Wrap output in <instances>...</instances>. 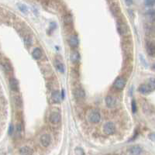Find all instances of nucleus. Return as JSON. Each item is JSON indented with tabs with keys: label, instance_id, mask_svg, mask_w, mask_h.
Wrapping results in <instances>:
<instances>
[{
	"label": "nucleus",
	"instance_id": "11",
	"mask_svg": "<svg viewBox=\"0 0 155 155\" xmlns=\"http://www.w3.org/2000/svg\"><path fill=\"white\" fill-rule=\"evenodd\" d=\"M19 154L20 155H32L33 150L29 147H23L19 150Z\"/></svg>",
	"mask_w": 155,
	"mask_h": 155
},
{
	"label": "nucleus",
	"instance_id": "18",
	"mask_svg": "<svg viewBox=\"0 0 155 155\" xmlns=\"http://www.w3.org/2000/svg\"><path fill=\"white\" fill-rule=\"evenodd\" d=\"M55 66L57 67V69L60 72H61V73H64V72H65V66L59 61H55Z\"/></svg>",
	"mask_w": 155,
	"mask_h": 155
},
{
	"label": "nucleus",
	"instance_id": "10",
	"mask_svg": "<svg viewBox=\"0 0 155 155\" xmlns=\"http://www.w3.org/2000/svg\"><path fill=\"white\" fill-rule=\"evenodd\" d=\"M51 99L54 102V103H60L62 97L61 95V93L59 91H54V92L52 93L51 95Z\"/></svg>",
	"mask_w": 155,
	"mask_h": 155
},
{
	"label": "nucleus",
	"instance_id": "6",
	"mask_svg": "<svg viewBox=\"0 0 155 155\" xmlns=\"http://www.w3.org/2000/svg\"><path fill=\"white\" fill-rule=\"evenodd\" d=\"M51 137L48 134H43L40 137V143L41 145L43 147H48L51 144Z\"/></svg>",
	"mask_w": 155,
	"mask_h": 155
},
{
	"label": "nucleus",
	"instance_id": "25",
	"mask_svg": "<svg viewBox=\"0 0 155 155\" xmlns=\"http://www.w3.org/2000/svg\"><path fill=\"white\" fill-rule=\"evenodd\" d=\"M131 105H132V111H133V113H135L136 112H137V104H136V102L134 100H132Z\"/></svg>",
	"mask_w": 155,
	"mask_h": 155
},
{
	"label": "nucleus",
	"instance_id": "1",
	"mask_svg": "<svg viewBox=\"0 0 155 155\" xmlns=\"http://www.w3.org/2000/svg\"><path fill=\"white\" fill-rule=\"evenodd\" d=\"M126 84H127V81L125 80V78H123V77H119L114 81L113 86L116 89L122 90L124 89V87L126 86Z\"/></svg>",
	"mask_w": 155,
	"mask_h": 155
},
{
	"label": "nucleus",
	"instance_id": "13",
	"mask_svg": "<svg viewBox=\"0 0 155 155\" xmlns=\"http://www.w3.org/2000/svg\"><path fill=\"white\" fill-rule=\"evenodd\" d=\"M79 60H80L79 53L76 51H73L71 53V61L73 63H76V62H78Z\"/></svg>",
	"mask_w": 155,
	"mask_h": 155
},
{
	"label": "nucleus",
	"instance_id": "21",
	"mask_svg": "<svg viewBox=\"0 0 155 155\" xmlns=\"http://www.w3.org/2000/svg\"><path fill=\"white\" fill-rule=\"evenodd\" d=\"M147 17L149 18L150 20L154 21L155 20V11L154 10H150L147 13Z\"/></svg>",
	"mask_w": 155,
	"mask_h": 155
},
{
	"label": "nucleus",
	"instance_id": "16",
	"mask_svg": "<svg viewBox=\"0 0 155 155\" xmlns=\"http://www.w3.org/2000/svg\"><path fill=\"white\" fill-rule=\"evenodd\" d=\"M69 44L72 47H76L78 45V39L77 36L73 35L69 38Z\"/></svg>",
	"mask_w": 155,
	"mask_h": 155
},
{
	"label": "nucleus",
	"instance_id": "2",
	"mask_svg": "<svg viewBox=\"0 0 155 155\" xmlns=\"http://www.w3.org/2000/svg\"><path fill=\"white\" fill-rule=\"evenodd\" d=\"M103 131L106 135H111V134H113L116 131V127L115 125L111 123H106L104 125V127H103Z\"/></svg>",
	"mask_w": 155,
	"mask_h": 155
},
{
	"label": "nucleus",
	"instance_id": "14",
	"mask_svg": "<svg viewBox=\"0 0 155 155\" xmlns=\"http://www.w3.org/2000/svg\"><path fill=\"white\" fill-rule=\"evenodd\" d=\"M142 152V149L139 146H133L129 149V153L131 155H140Z\"/></svg>",
	"mask_w": 155,
	"mask_h": 155
},
{
	"label": "nucleus",
	"instance_id": "23",
	"mask_svg": "<svg viewBox=\"0 0 155 155\" xmlns=\"http://www.w3.org/2000/svg\"><path fill=\"white\" fill-rule=\"evenodd\" d=\"M24 43H25V44L26 46H30L31 45L32 43V39H31V37L30 36H26L24 37Z\"/></svg>",
	"mask_w": 155,
	"mask_h": 155
},
{
	"label": "nucleus",
	"instance_id": "28",
	"mask_svg": "<svg viewBox=\"0 0 155 155\" xmlns=\"http://www.w3.org/2000/svg\"><path fill=\"white\" fill-rule=\"evenodd\" d=\"M145 4L147 6H152L155 4V1H151V0H148V1H145Z\"/></svg>",
	"mask_w": 155,
	"mask_h": 155
},
{
	"label": "nucleus",
	"instance_id": "24",
	"mask_svg": "<svg viewBox=\"0 0 155 155\" xmlns=\"http://www.w3.org/2000/svg\"><path fill=\"white\" fill-rule=\"evenodd\" d=\"M18 6H19V9H20L23 13H26L27 12V7L25 6V5L19 4V5H18Z\"/></svg>",
	"mask_w": 155,
	"mask_h": 155
},
{
	"label": "nucleus",
	"instance_id": "31",
	"mask_svg": "<svg viewBox=\"0 0 155 155\" xmlns=\"http://www.w3.org/2000/svg\"><path fill=\"white\" fill-rule=\"evenodd\" d=\"M127 4H129V5H130V4H132L133 3V1H126L125 2Z\"/></svg>",
	"mask_w": 155,
	"mask_h": 155
},
{
	"label": "nucleus",
	"instance_id": "8",
	"mask_svg": "<svg viewBox=\"0 0 155 155\" xmlns=\"http://www.w3.org/2000/svg\"><path fill=\"white\" fill-rule=\"evenodd\" d=\"M138 90H139V91L140 93L147 95V94L151 93L152 91V90H153V89L149 85H141L139 87Z\"/></svg>",
	"mask_w": 155,
	"mask_h": 155
},
{
	"label": "nucleus",
	"instance_id": "12",
	"mask_svg": "<svg viewBox=\"0 0 155 155\" xmlns=\"http://www.w3.org/2000/svg\"><path fill=\"white\" fill-rule=\"evenodd\" d=\"M9 86L13 91H17L19 89V82L16 78H11L9 81Z\"/></svg>",
	"mask_w": 155,
	"mask_h": 155
},
{
	"label": "nucleus",
	"instance_id": "22",
	"mask_svg": "<svg viewBox=\"0 0 155 155\" xmlns=\"http://www.w3.org/2000/svg\"><path fill=\"white\" fill-rule=\"evenodd\" d=\"M110 9H111V11H112V13L114 14V15H118V13H119V9L116 5H114V4L112 5V6H110Z\"/></svg>",
	"mask_w": 155,
	"mask_h": 155
},
{
	"label": "nucleus",
	"instance_id": "5",
	"mask_svg": "<svg viewBox=\"0 0 155 155\" xmlns=\"http://www.w3.org/2000/svg\"><path fill=\"white\" fill-rule=\"evenodd\" d=\"M61 114L57 112H53L50 115V122L53 124H57L61 121Z\"/></svg>",
	"mask_w": 155,
	"mask_h": 155
},
{
	"label": "nucleus",
	"instance_id": "4",
	"mask_svg": "<svg viewBox=\"0 0 155 155\" xmlns=\"http://www.w3.org/2000/svg\"><path fill=\"white\" fill-rule=\"evenodd\" d=\"M89 119L91 123H99L100 119H101V116L100 113L99 112H97V111H92V112H91L89 116Z\"/></svg>",
	"mask_w": 155,
	"mask_h": 155
},
{
	"label": "nucleus",
	"instance_id": "20",
	"mask_svg": "<svg viewBox=\"0 0 155 155\" xmlns=\"http://www.w3.org/2000/svg\"><path fill=\"white\" fill-rule=\"evenodd\" d=\"M64 22L65 24H71V23H72V22H73V18H72V16L71 15L67 14V15L65 16V17H64Z\"/></svg>",
	"mask_w": 155,
	"mask_h": 155
},
{
	"label": "nucleus",
	"instance_id": "30",
	"mask_svg": "<svg viewBox=\"0 0 155 155\" xmlns=\"http://www.w3.org/2000/svg\"><path fill=\"white\" fill-rule=\"evenodd\" d=\"M151 138L153 140H155V133H154V134H151Z\"/></svg>",
	"mask_w": 155,
	"mask_h": 155
},
{
	"label": "nucleus",
	"instance_id": "17",
	"mask_svg": "<svg viewBox=\"0 0 155 155\" xmlns=\"http://www.w3.org/2000/svg\"><path fill=\"white\" fill-rule=\"evenodd\" d=\"M32 56L33 57V58H35V59L38 60L40 59L42 56V51L40 48H35L34 50L32 52Z\"/></svg>",
	"mask_w": 155,
	"mask_h": 155
},
{
	"label": "nucleus",
	"instance_id": "29",
	"mask_svg": "<svg viewBox=\"0 0 155 155\" xmlns=\"http://www.w3.org/2000/svg\"><path fill=\"white\" fill-rule=\"evenodd\" d=\"M13 132V127L12 124H10L9 125V134H12Z\"/></svg>",
	"mask_w": 155,
	"mask_h": 155
},
{
	"label": "nucleus",
	"instance_id": "15",
	"mask_svg": "<svg viewBox=\"0 0 155 155\" xmlns=\"http://www.w3.org/2000/svg\"><path fill=\"white\" fill-rule=\"evenodd\" d=\"M75 97L77 99H83L85 97V91L81 89H76L75 91Z\"/></svg>",
	"mask_w": 155,
	"mask_h": 155
},
{
	"label": "nucleus",
	"instance_id": "9",
	"mask_svg": "<svg viewBox=\"0 0 155 155\" xmlns=\"http://www.w3.org/2000/svg\"><path fill=\"white\" fill-rule=\"evenodd\" d=\"M105 103H106V105H107V107L114 108L116 105V100L113 98V97L109 95L105 98Z\"/></svg>",
	"mask_w": 155,
	"mask_h": 155
},
{
	"label": "nucleus",
	"instance_id": "27",
	"mask_svg": "<svg viewBox=\"0 0 155 155\" xmlns=\"http://www.w3.org/2000/svg\"><path fill=\"white\" fill-rule=\"evenodd\" d=\"M149 85L152 89H155V78H151L149 81Z\"/></svg>",
	"mask_w": 155,
	"mask_h": 155
},
{
	"label": "nucleus",
	"instance_id": "32",
	"mask_svg": "<svg viewBox=\"0 0 155 155\" xmlns=\"http://www.w3.org/2000/svg\"><path fill=\"white\" fill-rule=\"evenodd\" d=\"M153 68H154V69L155 70V63H154V64L153 65Z\"/></svg>",
	"mask_w": 155,
	"mask_h": 155
},
{
	"label": "nucleus",
	"instance_id": "7",
	"mask_svg": "<svg viewBox=\"0 0 155 155\" xmlns=\"http://www.w3.org/2000/svg\"><path fill=\"white\" fill-rule=\"evenodd\" d=\"M147 52L151 57H155V43L148 42L147 43Z\"/></svg>",
	"mask_w": 155,
	"mask_h": 155
},
{
	"label": "nucleus",
	"instance_id": "19",
	"mask_svg": "<svg viewBox=\"0 0 155 155\" xmlns=\"http://www.w3.org/2000/svg\"><path fill=\"white\" fill-rule=\"evenodd\" d=\"M2 65L3 69H4L5 71H6L9 72V71H12V67H11L10 64H9V62H7V61H4V62L2 63Z\"/></svg>",
	"mask_w": 155,
	"mask_h": 155
},
{
	"label": "nucleus",
	"instance_id": "26",
	"mask_svg": "<svg viewBox=\"0 0 155 155\" xmlns=\"http://www.w3.org/2000/svg\"><path fill=\"white\" fill-rule=\"evenodd\" d=\"M16 132L19 135H21L22 132H23V128H22V126L21 124H17L16 126Z\"/></svg>",
	"mask_w": 155,
	"mask_h": 155
},
{
	"label": "nucleus",
	"instance_id": "3",
	"mask_svg": "<svg viewBox=\"0 0 155 155\" xmlns=\"http://www.w3.org/2000/svg\"><path fill=\"white\" fill-rule=\"evenodd\" d=\"M117 30L120 35H126L128 33L127 25L123 21H118L117 23Z\"/></svg>",
	"mask_w": 155,
	"mask_h": 155
}]
</instances>
